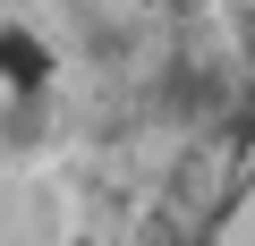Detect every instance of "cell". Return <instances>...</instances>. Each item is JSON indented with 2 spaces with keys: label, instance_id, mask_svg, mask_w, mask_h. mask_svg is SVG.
I'll list each match as a JSON object with an SVG mask.
<instances>
[{
  "label": "cell",
  "instance_id": "1",
  "mask_svg": "<svg viewBox=\"0 0 255 246\" xmlns=\"http://www.w3.org/2000/svg\"><path fill=\"white\" fill-rule=\"evenodd\" d=\"M0 68H9V85H26V93L43 85V51H34L26 34H0Z\"/></svg>",
  "mask_w": 255,
  "mask_h": 246
}]
</instances>
